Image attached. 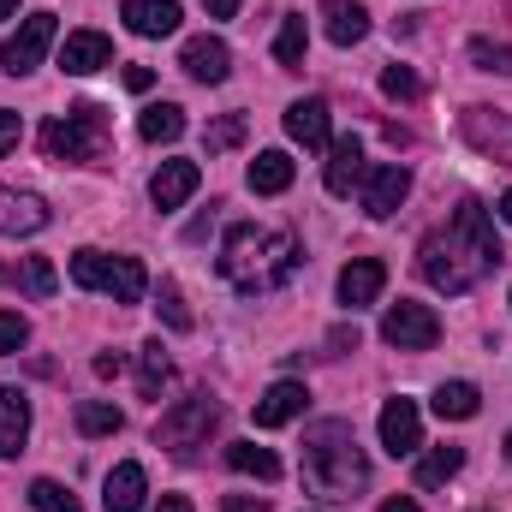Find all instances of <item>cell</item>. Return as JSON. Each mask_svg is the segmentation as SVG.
I'll return each instance as SVG.
<instances>
[{
    "label": "cell",
    "mask_w": 512,
    "mask_h": 512,
    "mask_svg": "<svg viewBox=\"0 0 512 512\" xmlns=\"http://www.w3.org/2000/svg\"><path fill=\"white\" fill-rule=\"evenodd\" d=\"M417 268H423V280H429L435 292H447V298H459V292H471L483 274H495V268H501V239H495L489 209L465 197V203L453 209V221L423 239Z\"/></svg>",
    "instance_id": "obj_1"
},
{
    "label": "cell",
    "mask_w": 512,
    "mask_h": 512,
    "mask_svg": "<svg viewBox=\"0 0 512 512\" xmlns=\"http://www.w3.org/2000/svg\"><path fill=\"white\" fill-rule=\"evenodd\" d=\"M292 274H298V239L292 233H274V227H256V221H239L227 233V245H221V280H233L239 298H268Z\"/></svg>",
    "instance_id": "obj_2"
},
{
    "label": "cell",
    "mask_w": 512,
    "mask_h": 512,
    "mask_svg": "<svg viewBox=\"0 0 512 512\" xmlns=\"http://www.w3.org/2000/svg\"><path fill=\"white\" fill-rule=\"evenodd\" d=\"M304 483H310V495H322V501H352V495L370 483V459L358 453L352 423L328 417V423H316V429L304 435Z\"/></svg>",
    "instance_id": "obj_3"
},
{
    "label": "cell",
    "mask_w": 512,
    "mask_h": 512,
    "mask_svg": "<svg viewBox=\"0 0 512 512\" xmlns=\"http://www.w3.org/2000/svg\"><path fill=\"white\" fill-rule=\"evenodd\" d=\"M42 149H48L54 161H102V155H108V114H102L96 102L66 108L60 120L42 126Z\"/></svg>",
    "instance_id": "obj_4"
},
{
    "label": "cell",
    "mask_w": 512,
    "mask_h": 512,
    "mask_svg": "<svg viewBox=\"0 0 512 512\" xmlns=\"http://www.w3.org/2000/svg\"><path fill=\"white\" fill-rule=\"evenodd\" d=\"M72 280L90 286V292H108L114 304H137L143 286H149L137 256H108V251H78L72 256Z\"/></svg>",
    "instance_id": "obj_5"
},
{
    "label": "cell",
    "mask_w": 512,
    "mask_h": 512,
    "mask_svg": "<svg viewBox=\"0 0 512 512\" xmlns=\"http://www.w3.org/2000/svg\"><path fill=\"white\" fill-rule=\"evenodd\" d=\"M221 423V405L209 399V393H191V399H179L161 423H155V447H167L173 459H191L197 447H209V429Z\"/></svg>",
    "instance_id": "obj_6"
},
{
    "label": "cell",
    "mask_w": 512,
    "mask_h": 512,
    "mask_svg": "<svg viewBox=\"0 0 512 512\" xmlns=\"http://www.w3.org/2000/svg\"><path fill=\"white\" fill-rule=\"evenodd\" d=\"M382 340L387 346H399V352H429V346L441 340V316H435L429 304L399 298V304L382 316Z\"/></svg>",
    "instance_id": "obj_7"
},
{
    "label": "cell",
    "mask_w": 512,
    "mask_h": 512,
    "mask_svg": "<svg viewBox=\"0 0 512 512\" xmlns=\"http://www.w3.org/2000/svg\"><path fill=\"white\" fill-rule=\"evenodd\" d=\"M54 48V12H30L18 30H12V42L0 48V60H6V72L12 78H24V72H36L42 66V54Z\"/></svg>",
    "instance_id": "obj_8"
},
{
    "label": "cell",
    "mask_w": 512,
    "mask_h": 512,
    "mask_svg": "<svg viewBox=\"0 0 512 512\" xmlns=\"http://www.w3.org/2000/svg\"><path fill=\"white\" fill-rule=\"evenodd\" d=\"M411 197V167L405 161H382V167H364V209L387 221L399 203Z\"/></svg>",
    "instance_id": "obj_9"
},
{
    "label": "cell",
    "mask_w": 512,
    "mask_h": 512,
    "mask_svg": "<svg viewBox=\"0 0 512 512\" xmlns=\"http://www.w3.org/2000/svg\"><path fill=\"white\" fill-rule=\"evenodd\" d=\"M322 185H328L334 197H352V185H364V137H358V131H346V137L328 143V173H322Z\"/></svg>",
    "instance_id": "obj_10"
},
{
    "label": "cell",
    "mask_w": 512,
    "mask_h": 512,
    "mask_svg": "<svg viewBox=\"0 0 512 512\" xmlns=\"http://www.w3.org/2000/svg\"><path fill=\"white\" fill-rule=\"evenodd\" d=\"M42 227H48V203H42L36 191L0 185V233H6V239H30V233H42Z\"/></svg>",
    "instance_id": "obj_11"
},
{
    "label": "cell",
    "mask_w": 512,
    "mask_h": 512,
    "mask_svg": "<svg viewBox=\"0 0 512 512\" xmlns=\"http://www.w3.org/2000/svg\"><path fill=\"white\" fill-rule=\"evenodd\" d=\"M382 447L393 459H411L423 447V417H417L411 399H387L382 405Z\"/></svg>",
    "instance_id": "obj_12"
},
{
    "label": "cell",
    "mask_w": 512,
    "mask_h": 512,
    "mask_svg": "<svg viewBox=\"0 0 512 512\" xmlns=\"http://www.w3.org/2000/svg\"><path fill=\"white\" fill-rule=\"evenodd\" d=\"M179 66H185L197 84H227L233 54H227V42H221V36H191V42L179 48Z\"/></svg>",
    "instance_id": "obj_13"
},
{
    "label": "cell",
    "mask_w": 512,
    "mask_h": 512,
    "mask_svg": "<svg viewBox=\"0 0 512 512\" xmlns=\"http://www.w3.org/2000/svg\"><path fill=\"white\" fill-rule=\"evenodd\" d=\"M387 286V268L376 256H352L346 268H340V304L346 310H364V304H376Z\"/></svg>",
    "instance_id": "obj_14"
},
{
    "label": "cell",
    "mask_w": 512,
    "mask_h": 512,
    "mask_svg": "<svg viewBox=\"0 0 512 512\" xmlns=\"http://www.w3.org/2000/svg\"><path fill=\"white\" fill-rule=\"evenodd\" d=\"M108 60H114V42H108L102 30H72L66 48H60V72H72V78H90V72H102Z\"/></svg>",
    "instance_id": "obj_15"
},
{
    "label": "cell",
    "mask_w": 512,
    "mask_h": 512,
    "mask_svg": "<svg viewBox=\"0 0 512 512\" xmlns=\"http://www.w3.org/2000/svg\"><path fill=\"white\" fill-rule=\"evenodd\" d=\"M197 185H203L197 161H161V167H155V179H149V203L167 215V209H179V203H185Z\"/></svg>",
    "instance_id": "obj_16"
},
{
    "label": "cell",
    "mask_w": 512,
    "mask_h": 512,
    "mask_svg": "<svg viewBox=\"0 0 512 512\" xmlns=\"http://www.w3.org/2000/svg\"><path fill=\"white\" fill-rule=\"evenodd\" d=\"M465 137H471L483 155L512 161V120L507 114H495V108H465Z\"/></svg>",
    "instance_id": "obj_17"
},
{
    "label": "cell",
    "mask_w": 512,
    "mask_h": 512,
    "mask_svg": "<svg viewBox=\"0 0 512 512\" xmlns=\"http://www.w3.org/2000/svg\"><path fill=\"white\" fill-rule=\"evenodd\" d=\"M322 30L334 48H358L370 36V12L358 0H322Z\"/></svg>",
    "instance_id": "obj_18"
},
{
    "label": "cell",
    "mask_w": 512,
    "mask_h": 512,
    "mask_svg": "<svg viewBox=\"0 0 512 512\" xmlns=\"http://www.w3.org/2000/svg\"><path fill=\"white\" fill-rule=\"evenodd\" d=\"M286 137L304 143V149H328V143H334V137H328V102H322V96L292 102V108H286Z\"/></svg>",
    "instance_id": "obj_19"
},
{
    "label": "cell",
    "mask_w": 512,
    "mask_h": 512,
    "mask_svg": "<svg viewBox=\"0 0 512 512\" xmlns=\"http://www.w3.org/2000/svg\"><path fill=\"white\" fill-rule=\"evenodd\" d=\"M304 405H310L304 382H274L262 399H256V429H280V423L304 417Z\"/></svg>",
    "instance_id": "obj_20"
},
{
    "label": "cell",
    "mask_w": 512,
    "mask_h": 512,
    "mask_svg": "<svg viewBox=\"0 0 512 512\" xmlns=\"http://www.w3.org/2000/svg\"><path fill=\"white\" fill-rule=\"evenodd\" d=\"M120 18L137 36H173L179 30V0H120Z\"/></svg>",
    "instance_id": "obj_21"
},
{
    "label": "cell",
    "mask_w": 512,
    "mask_h": 512,
    "mask_svg": "<svg viewBox=\"0 0 512 512\" xmlns=\"http://www.w3.org/2000/svg\"><path fill=\"white\" fill-rule=\"evenodd\" d=\"M24 441H30V399L18 387H0V459L24 453Z\"/></svg>",
    "instance_id": "obj_22"
},
{
    "label": "cell",
    "mask_w": 512,
    "mask_h": 512,
    "mask_svg": "<svg viewBox=\"0 0 512 512\" xmlns=\"http://www.w3.org/2000/svg\"><path fill=\"white\" fill-rule=\"evenodd\" d=\"M143 495H149V477H143V465H114L108 471V489H102V507L108 512H143Z\"/></svg>",
    "instance_id": "obj_23"
},
{
    "label": "cell",
    "mask_w": 512,
    "mask_h": 512,
    "mask_svg": "<svg viewBox=\"0 0 512 512\" xmlns=\"http://www.w3.org/2000/svg\"><path fill=\"white\" fill-rule=\"evenodd\" d=\"M292 173H298V167H292V155H286V149H262V155L251 161V173H245V179H251L256 197H280V191L292 185Z\"/></svg>",
    "instance_id": "obj_24"
},
{
    "label": "cell",
    "mask_w": 512,
    "mask_h": 512,
    "mask_svg": "<svg viewBox=\"0 0 512 512\" xmlns=\"http://www.w3.org/2000/svg\"><path fill=\"white\" fill-rule=\"evenodd\" d=\"M137 137H143V143H179V137H185V108L149 102V108L137 114Z\"/></svg>",
    "instance_id": "obj_25"
},
{
    "label": "cell",
    "mask_w": 512,
    "mask_h": 512,
    "mask_svg": "<svg viewBox=\"0 0 512 512\" xmlns=\"http://www.w3.org/2000/svg\"><path fill=\"white\" fill-rule=\"evenodd\" d=\"M477 411H483V393L471 382H441L435 387V417H441V423H471Z\"/></svg>",
    "instance_id": "obj_26"
},
{
    "label": "cell",
    "mask_w": 512,
    "mask_h": 512,
    "mask_svg": "<svg viewBox=\"0 0 512 512\" xmlns=\"http://www.w3.org/2000/svg\"><path fill=\"white\" fill-rule=\"evenodd\" d=\"M167 382H173V358H167V346H161V340L137 346V387H143V399H161V387Z\"/></svg>",
    "instance_id": "obj_27"
},
{
    "label": "cell",
    "mask_w": 512,
    "mask_h": 512,
    "mask_svg": "<svg viewBox=\"0 0 512 512\" xmlns=\"http://www.w3.org/2000/svg\"><path fill=\"white\" fill-rule=\"evenodd\" d=\"M304 48H310V24H304V12H286L280 18V36H274V60L286 72H304Z\"/></svg>",
    "instance_id": "obj_28"
},
{
    "label": "cell",
    "mask_w": 512,
    "mask_h": 512,
    "mask_svg": "<svg viewBox=\"0 0 512 512\" xmlns=\"http://www.w3.org/2000/svg\"><path fill=\"white\" fill-rule=\"evenodd\" d=\"M0 286H24L30 298H48V292L60 286V274H54V262H48V256H30L24 268H6V262H0Z\"/></svg>",
    "instance_id": "obj_29"
},
{
    "label": "cell",
    "mask_w": 512,
    "mask_h": 512,
    "mask_svg": "<svg viewBox=\"0 0 512 512\" xmlns=\"http://www.w3.org/2000/svg\"><path fill=\"white\" fill-rule=\"evenodd\" d=\"M459 471H465V447H435V453L417 459V489H441V483H453Z\"/></svg>",
    "instance_id": "obj_30"
},
{
    "label": "cell",
    "mask_w": 512,
    "mask_h": 512,
    "mask_svg": "<svg viewBox=\"0 0 512 512\" xmlns=\"http://www.w3.org/2000/svg\"><path fill=\"white\" fill-rule=\"evenodd\" d=\"M227 465H233L239 477H262V483L280 477V459H274L268 447H256V441H233V447H227Z\"/></svg>",
    "instance_id": "obj_31"
},
{
    "label": "cell",
    "mask_w": 512,
    "mask_h": 512,
    "mask_svg": "<svg viewBox=\"0 0 512 512\" xmlns=\"http://www.w3.org/2000/svg\"><path fill=\"white\" fill-rule=\"evenodd\" d=\"M120 423H126V417H120V405H108V399H84V405H78V429H84V435H120Z\"/></svg>",
    "instance_id": "obj_32"
},
{
    "label": "cell",
    "mask_w": 512,
    "mask_h": 512,
    "mask_svg": "<svg viewBox=\"0 0 512 512\" xmlns=\"http://www.w3.org/2000/svg\"><path fill=\"white\" fill-rule=\"evenodd\" d=\"M30 507L36 512H84L78 495H72L66 483H54V477H36V483H30Z\"/></svg>",
    "instance_id": "obj_33"
},
{
    "label": "cell",
    "mask_w": 512,
    "mask_h": 512,
    "mask_svg": "<svg viewBox=\"0 0 512 512\" xmlns=\"http://www.w3.org/2000/svg\"><path fill=\"white\" fill-rule=\"evenodd\" d=\"M471 60H477V72H495V78H507L512 72V48L507 42H489V36L471 42Z\"/></svg>",
    "instance_id": "obj_34"
},
{
    "label": "cell",
    "mask_w": 512,
    "mask_h": 512,
    "mask_svg": "<svg viewBox=\"0 0 512 512\" xmlns=\"http://www.w3.org/2000/svg\"><path fill=\"white\" fill-rule=\"evenodd\" d=\"M233 143H245V114H221L215 126L203 131V149H209V155H221V149H233Z\"/></svg>",
    "instance_id": "obj_35"
},
{
    "label": "cell",
    "mask_w": 512,
    "mask_h": 512,
    "mask_svg": "<svg viewBox=\"0 0 512 512\" xmlns=\"http://www.w3.org/2000/svg\"><path fill=\"white\" fill-rule=\"evenodd\" d=\"M155 310H161V322H167L173 334H185V328H191V310L179 304V286H173V280H161V292H155Z\"/></svg>",
    "instance_id": "obj_36"
},
{
    "label": "cell",
    "mask_w": 512,
    "mask_h": 512,
    "mask_svg": "<svg viewBox=\"0 0 512 512\" xmlns=\"http://www.w3.org/2000/svg\"><path fill=\"white\" fill-rule=\"evenodd\" d=\"M382 90L393 96V102H417V96H423V78H417L411 66H387V72H382Z\"/></svg>",
    "instance_id": "obj_37"
},
{
    "label": "cell",
    "mask_w": 512,
    "mask_h": 512,
    "mask_svg": "<svg viewBox=\"0 0 512 512\" xmlns=\"http://www.w3.org/2000/svg\"><path fill=\"white\" fill-rule=\"evenodd\" d=\"M24 340H30V322H24L18 310H0V358H12Z\"/></svg>",
    "instance_id": "obj_38"
},
{
    "label": "cell",
    "mask_w": 512,
    "mask_h": 512,
    "mask_svg": "<svg viewBox=\"0 0 512 512\" xmlns=\"http://www.w3.org/2000/svg\"><path fill=\"white\" fill-rule=\"evenodd\" d=\"M18 137H24V120H18L12 108H0V155H6V149H18Z\"/></svg>",
    "instance_id": "obj_39"
},
{
    "label": "cell",
    "mask_w": 512,
    "mask_h": 512,
    "mask_svg": "<svg viewBox=\"0 0 512 512\" xmlns=\"http://www.w3.org/2000/svg\"><path fill=\"white\" fill-rule=\"evenodd\" d=\"M221 512H268V501H262V495H227Z\"/></svg>",
    "instance_id": "obj_40"
},
{
    "label": "cell",
    "mask_w": 512,
    "mask_h": 512,
    "mask_svg": "<svg viewBox=\"0 0 512 512\" xmlns=\"http://www.w3.org/2000/svg\"><path fill=\"white\" fill-rule=\"evenodd\" d=\"M149 84H155V72H149V66H126V90H137V96H143Z\"/></svg>",
    "instance_id": "obj_41"
},
{
    "label": "cell",
    "mask_w": 512,
    "mask_h": 512,
    "mask_svg": "<svg viewBox=\"0 0 512 512\" xmlns=\"http://www.w3.org/2000/svg\"><path fill=\"white\" fill-rule=\"evenodd\" d=\"M149 512H191V501H185V495H161Z\"/></svg>",
    "instance_id": "obj_42"
},
{
    "label": "cell",
    "mask_w": 512,
    "mask_h": 512,
    "mask_svg": "<svg viewBox=\"0 0 512 512\" xmlns=\"http://www.w3.org/2000/svg\"><path fill=\"white\" fill-rule=\"evenodd\" d=\"M96 376H120V352H102L96 358Z\"/></svg>",
    "instance_id": "obj_43"
},
{
    "label": "cell",
    "mask_w": 512,
    "mask_h": 512,
    "mask_svg": "<svg viewBox=\"0 0 512 512\" xmlns=\"http://www.w3.org/2000/svg\"><path fill=\"white\" fill-rule=\"evenodd\" d=\"M209 12H215V18H233V12H239V0H209Z\"/></svg>",
    "instance_id": "obj_44"
},
{
    "label": "cell",
    "mask_w": 512,
    "mask_h": 512,
    "mask_svg": "<svg viewBox=\"0 0 512 512\" xmlns=\"http://www.w3.org/2000/svg\"><path fill=\"white\" fill-rule=\"evenodd\" d=\"M382 512H423V507H417V501H405V495H393V501H387Z\"/></svg>",
    "instance_id": "obj_45"
},
{
    "label": "cell",
    "mask_w": 512,
    "mask_h": 512,
    "mask_svg": "<svg viewBox=\"0 0 512 512\" xmlns=\"http://www.w3.org/2000/svg\"><path fill=\"white\" fill-rule=\"evenodd\" d=\"M501 221H507V227H512V191H507V197H501Z\"/></svg>",
    "instance_id": "obj_46"
},
{
    "label": "cell",
    "mask_w": 512,
    "mask_h": 512,
    "mask_svg": "<svg viewBox=\"0 0 512 512\" xmlns=\"http://www.w3.org/2000/svg\"><path fill=\"white\" fill-rule=\"evenodd\" d=\"M18 12V0H0V18H12Z\"/></svg>",
    "instance_id": "obj_47"
},
{
    "label": "cell",
    "mask_w": 512,
    "mask_h": 512,
    "mask_svg": "<svg viewBox=\"0 0 512 512\" xmlns=\"http://www.w3.org/2000/svg\"><path fill=\"white\" fill-rule=\"evenodd\" d=\"M507 459H512V435H507Z\"/></svg>",
    "instance_id": "obj_48"
}]
</instances>
